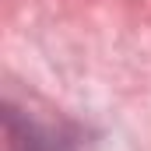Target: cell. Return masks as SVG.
<instances>
[{
    "instance_id": "6da1fadb",
    "label": "cell",
    "mask_w": 151,
    "mask_h": 151,
    "mask_svg": "<svg viewBox=\"0 0 151 151\" xmlns=\"http://www.w3.org/2000/svg\"><path fill=\"white\" fill-rule=\"evenodd\" d=\"M4 151H70V144L46 123L21 116L14 106L4 109Z\"/></svg>"
}]
</instances>
